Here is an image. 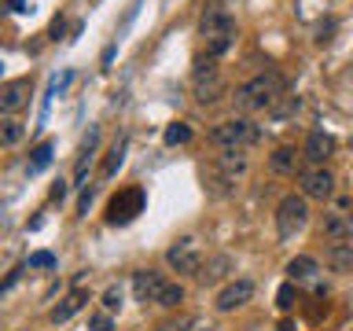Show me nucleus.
I'll use <instances>...</instances> for the list:
<instances>
[{"label": "nucleus", "instance_id": "obj_10", "mask_svg": "<svg viewBox=\"0 0 353 331\" xmlns=\"http://www.w3.org/2000/svg\"><path fill=\"white\" fill-rule=\"evenodd\" d=\"M30 92H33L30 77H11V81H4V88H0V110H4V114L22 110L30 103Z\"/></svg>", "mask_w": 353, "mask_h": 331}, {"label": "nucleus", "instance_id": "obj_1", "mask_svg": "<svg viewBox=\"0 0 353 331\" xmlns=\"http://www.w3.org/2000/svg\"><path fill=\"white\" fill-rule=\"evenodd\" d=\"M280 96H283V77L276 70H265V74H254L250 81H243L236 88V96H232V103H236L243 114H258V110L276 107Z\"/></svg>", "mask_w": 353, "mask_h": 331}, {"label": "nucleus", "instance_id": "obj_19", "mask_svg": "<svg viewBox=\"0 0 353 331\" xmlns=\"http://www.w3.org/2000/svg\"><path fill=\"white\" fill-rule=\"evenodd\" d=\"M221 173H225L228 177V181H236V177H243V173H247V154H243V151H221Z\"/></svg>", "mask_w": 353, "mask_h": 331}, {"label": "nucleus", "instance_id": "obj_24", "mask_svg": "<svg viewBox=\"0 0 353 331\" xmlns=\"http://www.w3.org/2000/svg\"><path fill=\"white\" fill-rule=\"evenodd\" d=\"M26 269H55V254H48V250H37V254H30Z\"/></svg>", "mask_w": 353, "mask_h": 331}, {"label": "nucleus", "instance_id": "obj_26", "mask_svg": "<svg viewBox=\"0 0 353 331\" xmlns=\"http://www.w3.org/2000/svg\"><path fill=\"white\" fill-rule=\"evenodd\" d=\"M276 305H280V309H291V305H294V287H291V283L280 287V294H276Z\"/></svg>", "mask_w": 353, "mask_h": 331}, {"label": "nucleus", "instance_id": "obj_25", "mask_svg": "<svg viewBox=\"0 0 353 331\" xmlns=\"http://www.w3.org/2000/svg\"><path fill=\"white\" fill-rule=\"evenodd\" d=\"M103 309H107V313H118V309H121V291H118V287H110V291L103 294Z\"/></svg>", "mask_w": 353, "mask_h": 331}, {"label": "nucleus", "instance_id": "obj_28", "mask_svg": "<svg viewBox=\"0 0 353 331\" xmlns=\"http://www.w3.org/2000/svg\"><path fill=\"white\" fill-rule=\"evenodd\" d=\"M154 331H188V320H162Z\"/></svg>", "mask_w": 353, "mask_h": 331}, {"label": "nucleus", "instance_id": "obj_11", "mask_svg": "<svg viewBox=\"0 0 353 331\" xmlns=\"http://www.w3.org/2000/svg\"><path fill=\"white\" fill-rule=\"evenodd\" d=\"M302 154L309 159V166H324L331 154H335V137H331V132H324V129H313V132L305 137Z\"/></svg>", "mask_w": 353, "mask_h": 331}, {"label": "nucleus", "instance_id": "obj_6", "mask_svg": "<svg viewBox=\"0 0 353 331\" xmlns=\"http://www.w3.org/2000/svg\"><path fill=\"white\" fill-rule=\"evenodd\" d=\"M305 225H309L305 195H283L280 206H276V232H280V239H294Z\"/></svg>", "mask_w": 353, "mask_h": 331}, {"label": "nucleus", "instance_id": "obj_3", "mask_svg": "<svg viewBox=\"0 0 353 331\" xmlns=\"http://www.w3.org/2000/svg\"><path fill=\"white\" fill-rule=\"evenodd\" d=\"M132 294H137V302H143V305L154 302V305H165V309H173V305L184 302V287L170 283L162 272H154V269L132 272Z\"/></svg>", "mask_w": 353, "mask_h": 331}, {"label": "nucleus", "instance_id": "obj_14", "mask_svg": "<svg viewBox=\"0 0 353 331\" xmlns=\"http://www.w3.org/2000/svg\"><path fill=\"white\" fill-rule=\"evenodd\" d=\"M324 239H331V243H350L353 239V221L346 217V214H327L324 217Z\"/></svg>", "mask_w": 353, "mask_h": 331}, {"label": "nucleus", "instance_id": "obj_4", "mask_svg": "<svg viewBox=\"0 0 353 331\" xmlns=\"http://www.w3.org/2000/svg\"><path fill=\"white\" fill-rule=\"evenodd\" d=\"M258 140H261V129L254 126L250 118H228V121H221V126H214V132H210V143L221 151H247Z\"/></svg>", "mask_w": 353, "mask_h": 331}, {"label": "nucleus", "instance_id": "obj_2", "mask_svg": "<svg viewBox=\"0 0 353 331\" xmlns=\"http://www.w3.org/2000/svg\"><path fill=\"white\" fill-rule=\"evenodd\" d=\"M236 15H232L228 8H221V4H210L203 8V19H199V37H203L206 44V55H225L232 44H236Z\"/></svg>", "mask_w": 353, "mask_h": 331}, {"label": "nucleus", "instance_id": "obj_9", "mask_svg": "<svg viewBox=\"0 0 353 331\" xmlns=\"http://www.w3.org/2000/svg\"><path fill=\"white\" fill-rule=\"evenodd\" d=\"M298 184H302L305 199H331L335 195V177H331L324 166H305V170H298Z\"/></svg>", "mask_w": 353, "mask_h": 331}, {"label": "nucleus", "instance_id": "obj_29", "mask_svg": "<svg viewBox=\"0 0 353 331\" xmlns=\"http://www.w3.org/2000/svg\"><path fill=\"white\" fill-rule=\"evenodd\" d=\"M63 195H66V181H55V188H52V199H55V203H63Z\"/></svg>", "mask_w": 353, "mask_h": 331}, {"label": "nucleus", "instance_id": "obj_16", "mask_svg": "<svg viewBox=\"0 0 353 331\" xmlns=\"http://www.w3.org/2000/svg\"><path fill=\"white\" fill-rule=\"evenodd\" d=\"M96 148H99V129L92 126V129H88V137H85V143H81V154H77V173H74V181H77V184L85 181V173H88V162H92Z\"/></svg>", "mask_w": 353, "mask_h": 331}, {"label": "nucleus", "instance_id": "obj_30", "mask_svg": "<svg viewBox=\"0 0 353 331\" xmlns=\"http://www.w3.org/2000/svg\"><path fill=\"white\" fill-rule=\"evenodd\" d=\"M8 4H11V11H30L26 0H8Z\"/></svg>", "mask_w": 353, "mask_h": 331}, {"label": "nucleus", "instance_id": "obj_15", "mask_svg": "<svg viewBox=\"0 0 353 331\" xmlns=\"http://www.w3.org/2000/svg\"><path fill=\"white\" fill-rule=\"evenodd\" d=\"M81 305H85V294H81V291H70V294H66L63 302L48 313V320H52V324H66L74 313H81Z\"/></svg>", "mask_w": 353, "mask_h": 331}, {"label": "nucleus", "instance_id": "obj_21", "mask_svg": "<svg viewBox=\"0 0 353 331\" xmlns=\"http://www.w3.org/2000/svg\"><path fill=\"white\" fill-rule=\"evenodd\" d=\"M125 148H129L125 140H114V148L107 151V159H103V170H99V177H103V181H110V177H114V173L121 170V162H125Z\"/></svg>", "mask_w": 353, "mask_h": 331}, {"label": "nucleus", "instance_id": "obj_23", "mask_svg": "<svg viewBox=\"0 0 353 331\" xmlns=\"http://www.w3.org/2000/svg\"><path fill=\"white\" fill-rule=\"evenodd\" d=\"M162 140L170 143V148H176V143H188V140H192V126H188V121H173V126H165Z\"/></svg>", "mask_w": 353, "mask_h": 331}, {"label": "nucleus", "instance_id": "obj_20", "mask_svg": "<svg viewBox=\"0 0 353 331\" xmlns=\"http://www.w3.org/2000/svg\"><path fill=\"white\" fill-rule=\"evenodd\" d=\"M52 154H55V143H52V140L37 143V148H33V154H30V162H26L30 177H37V173L48 170V166H52Z\"/></svg>", "mask_w": 353, "mask_h": 331}, {"label": "nucleus", "instance_id": "obj_31", "mask_svg": "<svg viewBox=\"0 0 353 331\" xmlns=\"http://www.w3.org/2000/svg\"><path fill=\"white\" fill-rule=\"evenodd\" d=\"M280 331H294V324H291V320H283V324H280Z\"/></svg>", "mask_w": 353, "mask_h": 331}, {"label": "nucleus", "instance_id": "obj_27", "mask_svg": "<svg viewBox=\"0 0 353 331\" xmlns=\"http://www.w3.org/2000/svg\"><path fill=\"white\" fill-rule=\"evenodd\" d=\"M88 331H110V313H99L88 320Z\"/></svg>", "mask_w": 353, "mask_h": 331}, {"label": "nucleus", "instance_id": "obj_7", "mask_svg": "<svg viewBox=\"0 0 353 331\" xmlns=\"http://www.w3.org/2000/svg\"><path fill=\"white\" fill-rule=\"evenodd\" d=\"M143 206H148V195H143L140 184L121 188V192L107 203V225H129V221H137L143 214Z\"/></svg>", "mask_w": 353, "mask_h": 331}, {"label": "nucleus", "instance_id": "obj_5", "mask_svg": "<svg viewBox=\"0 0 353 331\" xmlns=\"http://www.w3.org/2000/svg\"><path fill=\"white\" fill-rule=\"evenodd\" d=\"M192 88H195V99H199L203 107L217 103V99L225 96V74H221V66H217L214 55H199V59H195Z\"/></svg>", "mask_w": 353, "mask_h": 331}, {"label": "nucleus", "instance_id": "obj_22", "mask_svg": "<svg viewBox=\"0 0 353 331\" xmlns=\"http://www.w3.org/2000/svg\"><path fill=\"white\" fill-rule=\"evenodd\" d=\"M22 121H15L11 114H4V121H0V143H4V148H15V143L22 140Z\"/></svg>", "mask_w": 353, "mask_h": 331}, {"label": "nucleus", "instance_id": "obj_18", "mask_svg": "<svg viewBox=\"0 0 353 331\" xmlns=\"http://www.w3.org/2000/svg\"><path fill=\"white\" fill-rule=\"evenodd\" d=\"M298 154H302V151H294L291 143L276 148V151H272V159H269L272 173H298Z\"/></svg>", "mask_w": 353, "mask_h": 331}, {"label": "nucleus", "instance_id": "obj_12", "mask_svg": "<svg viewBox=\"0 0 353 331\" xmlns=\"http://www.w3.org/2000/svg\"><path fill=\"white\" fill-rule=\"evenodd\" d=\"M250 298H254V283L250 280H236V283H228L225 291L217 294V309H221V313H232V309L247 305Z\"/></svg>", "mask_w": 353, "mask_h": 331}, {"label": "nucleus", "instance_id": "obj_17", "mask_svg": "<svg viewBox=\"0 0 353 331\" xmlns=\"http://www.w3.org/2000/svg\"><path fill=\"white\" fill-rule=\"evenodd\" d=\"M327 265L335 272L353 269V243H327Z\"/></svg>", "mask_w": 353, "mask_h": 331}, {"label": "nucleus", "instance_id": "obj_8", "mask_svg": "<svg viewBox=\"0 0 353 331\" xmlns=\"http://www.w3.org/2000/svg\"><path fill=\"white\" fill-rule=\"evenodd\" d=\"M165 261L184 276H199V269H203V250H199V243L192 236H181L170 250H165Z\"/></svg>", "mask_w": 353, "mask_h": 331}, {"label": "nucleus", "instance_id": "obj_13", "mask_svg": "<svg viewBox=\"0 0 353 331\" xmlns=\"http://www.w3.org/2000/svg\"><path fill=\"white\" fill-rule=\"evenodd\" d=\"M320 272V261L309 258V254H298V258L287 261V280L291 283H305V280H316Z\"/></svg>", "mask_w": 353, "mask_h": 331}]
</instances>
